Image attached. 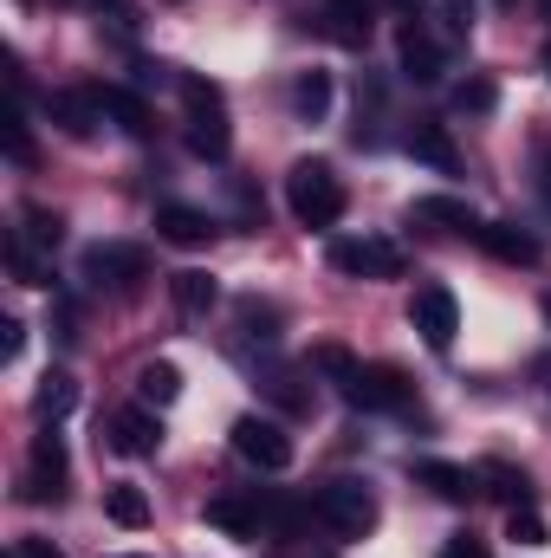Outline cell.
I'll return each mask as SVG.
<instances>
[{
	"label": "cell",
	"instance_id": "cell-42",
	"mask_svg": "<svg viewBox=\"0 0 551 558\" xmlns=\"http://www.w3.org/2000/svg\"><path fill=\"white\" fill-rule=\"evenodd\" d=\"M98 7H105V0H98Z\"/></svg>",
	"mask_w": 551,
	"mask_h": 558
},
{
	"label": "cell",
	"instance_id": "cell-39",
	"mask_svg": "<svg viewBox=\"0 0 551 558\" xmlns=\"http://www.w3.org/2000/svg\"><path fill=\"white\" fill-rule=\"evenodd\" d=\"M539 7H546V20H551V0H539Z\"/></svg>",
	"mask_w": 551,
	"mask_h": 558
},
{
	"label": "cell",
	"instance_id": "cell-16",
	"mask_svg": "<svg viewBox=\"0 0 551 558\" xmlns=\"http://www.w3.org/2000/svg\"><path fill=\"white\" fill-rule=\"evenodd\" d=\"M403 149H409L415 162H428L434 175H454V169H461V149H454V137H448L441 124H415L409 137H403Z\"/></svg>",
	"mask_w": 551,
	"mask_h": 558
},
{
	"label": "cell",
	"instance_id": "cell-14",
	"mask_svg": "<svg viewBox=\"0 0 551 558\" xmlns=\"http://www.w3.org/2000/svg\"><path fill=\"white\" fill-rule=\"evenodd\" d=\"M188 149H195L201 162H228L234 131H228V111H221V105H215V111H188Z\"/></svg>",
	"mask_w": 551,
	"mask_h": 558
},
{
	"label": "cell",
	"instance_id": "cell-25",
	"mask_svg": "<svg viewBox=\"0 0 551 558\" xmlns=\"http://www.w3.org/2000/svg\"><path fill=\"white\" fill-rule=\"evenodd\" d=\"M292 111H298L305 124H318V118L331 111V78H325V72H298V85H292Z\"/></svg>",
	"mask_w": 551,
	"mask_h": 558
},
{
	"label": "cell",
	"instance_id": "cell-5",
	"mask_svg": "<svg viewBox=\"0 0 551 558\" xmlns=\"http://www.w3.org/2000/svg\"><path fill=\"white\" fill-rule=\"evenodd\" d=\"M234 454L254 461L260 474H279V468H292V435L273 416H241L234 422Z\"/></svg>",
	"mask_w": 551,
	"mask_h": 558
},
{
	"label": "cell",
	"instance_id": "cell-37",
	"mask_svg": "<svg viewBox=\"0 0 551 558\" xmlns=\"http://www.w3.org/2000/svg\"><path fill=\"white\" fill-rule=\"evenodd\" d=\"M0 331H7V344H0V351H7V364H13V357H20V351H26V325H20V318H7V325H0Z\"/></svg>",
	"mask_w": 551,
	"mask_h": 558
},
{
	"label": "cell",
	"instance_id": "cell-15",
	"mask_svg": "<svg viewBox=\"0 0 551 558\" xmlns=\"http://www.w3.org/2000/svg\"><path fill=\"white\" fill-rule=\"evenodd\" d=\"M409 221H428V228H448V234H480V215L461 202V195H421L409 208Z\"/></svg>",
	"mask_w": 551,
	"mask_h": 558
},
{
	"label": "cell",
	"instance_id": "cell-21",
	"mask_svg": "<svg viewBox=\"0 0 551 558\" xmlns=\"http://www.w3.org/2000/svg\"><path fill=\"white\" fill-rule=\"evenodd\" d=\"M137 397H143V410H169V403L182 397V371H175V364H143Z\"/></svg>",
	"mask_w": 551,
	"mask_h": 558
},
{
	"label": "cell",
	"instance_id": "cell-27",
	"mask_svg": "<svg viewBox=\"0 0 551 558\" xmlns=\"http://www.w3.org/2000/svg\"><path fill=\"white\" fill-rule=\"evenodd\" d=\"M72 403H78V384H72V377H65V371H52V377H46V384H39V416H65V410H72Z\"/></svg>",
	"mask_w": 551,
	"mask_h": 558
},
{
	"label": "cell",
	"instance_id": "cell-10",
	"mask_svg": "<svg viewBox=\"0 0 551 558\" xmlns=\"http://www.w3.org/2000/svg\"><path fill=\"white\" fill-rule=\"evenodd\" d=\"M111 448L131 454V461L156 454V448H162V422H156V410H118V416H111Z\"/></svg>",
	"mask_w": 551,
	"mask_h": 558
},
{
	"label": "cell",
	"instance_id": "cell-41",
	"mask_svg": "<svg viewBox=\"0 0 551 558\" xmlns=\"http://www.w3.org/2000/svg\"><path fill=\"white\" fill-rule=\"evenodd\" d=\"M546 318H551V299H546Z\"/></svg>",
	"mask_w": 551,
	"mask_h": 558
},
{
	"label": "cell",
	"instance_id": "cell-26",
	"mask_svg": "<svg viewBox=\"0 0 551 558\" xmlns=\"http://www.w3.org/2000/svg\"><path fill=\"white\" fill-rule=\"evenodd\" d=\"M493 105H500V85H493V78H467V85L454 92V111H461V118H487Z\"/></svg>",
	"mask_w": 551,
	"mask_h": 558
},
{
	"label": "cell",
	"instance_id": "cell-29",
	"mask_svg": "<svg viewBox=\"0 0 551 558\" xmlns=\"http://www.w3.org/2000/svg\"><path fill=\"white\" fill-rule=\"evenodd\" d=\"M241 331L247 338H279V305H260V299H241Z\"/></svg>",
	"mask_w": 551,
	"mask_h": 558
},
{
	"label": "cell",
	"instance_id": "cell-6",
	"mask_svg": "<svg viewBox=\"0 0 551 558\" xmlns=\"http://www.w3.org/2000/svg\"><path fill=\"white\" fill-rule=\"evenodd\" d=\"M409 325L421 331V344H428V351H448V344H454V331H461V305H454V292H448V286H415Z\"/></svg>",
	"mask_w": 551,
	"mask_h": 558
},
{
	"label": "cell",
	"instance_id": "cell-31",
	"mask_svg": "<svg viewBox=\"0 0 551 558\" xmlns=\"http://www.w3.org/2000/svg\"><path fill=\"white\" fill-rule=\"evenodd\" d=\"M20 241H26V247H59V215H46V208H26V228H20Z\"/></svg>",
	"mask_w": 551,
	"mask_h": 558
},
{
	"label": "cell",
	"instance_id": "cell-36",
	"mask_svg": "<svg viewBox=\"0 0 551 558\" xmlns=\"http://www.w3.org/2000/svg\"><path fill=\"white\" fill-rule=\"evenodd\" d=\"M441 558H493V553H487V546H480L474 533H454V539L441 546Z\"/></svg>",
	"mask_w": 551,
	"mask_h": 558
},
{
	"label": "cell",
	"instance_id": "cell-22",
	"mask_svg": "<svg viewBox=\"0 0 551 558\" xmlns=\"http://www.w3.org/2000/svg\"><path fill=\"white\" fill-rule=\"evenodd\" d=\"M169 299H175V305H182L188 318H201V312H208V305L221 299V286H215V279L201 274V267H188V274H175V279H169Z\"/></svg>",
	"mask_w": 551,
	"mask_h": 558
},
{
	"label": "cell",
	"instance_id": "cell-34",
	"mask_svg": "<svg viewBox=\"0 0 551 558\" xmlns=\"http://www.w3.org/2000/svg\"><path fill=\"white\" fill-rule=\"evenodd\" d=\"M441 13H448V33H454V39L474 33V0H441Z\"/></svg>",
	"mask_w": 551,
	"mask_h": 558
},
{
	"label": "cell",
	"instance_id": "cell-35",
	"mask_svg": "<svg viewBox=\"0 0 551 558\" xmlns=\"http://www.w3.org/2000/svg\"><path fill=\"white\" fill-rule=\"evenodd\" d=\"M532 175H539V202H546V215H551V137L532 149Z\"/></svg>",
	"mask_w": 551,
	"mask_h": 558
},
{
	"label": "cell",
	"instance_id": "cell-18",
	"mask_svg": "<svg viewBox=\"0 0 551 558\" xmlns=\"http://www.w3.org/2000/svg\"><path fill=\"white\" fill-rule=\"evenodd\" d=\"M415 481L434 487L441 500H474V494H480V474H467V468H454V461H415Z\"/></svg>",
	"mask_w": 551,
	"mask_h": 558
},
{
	"label": "cell",
	"instance_id": "cell-32",
	"mask_svg": "<svg viewBox=\"0 0 551 558\" xmlns=\"http://www.w3.org/2000/svg\"><path fill=\"white\" fill-rule=\"evenodd\" d=\"M0 131H7V156H13V162H33V137H26V118H20V111H7Z\"/></svg>",
	"mask_w": 551,
	"mask_h": 558
},
{
	"label": "cell",
	"instance_id": "cell-9",
	"mask_svg": "<svg viewBox=\"0 0 551 558\" xmlns=\"http://www.w3.org/2000/svg\"><path fill=\"white\" fill-rule=\"evenodd\" d=\"M396 59H403V78H415V85H434L441 72H448V52H441V39L428 33V26H403V39H396Z\"/></svg>",
	"mask_w": 551,
	"mask_h": 558
},
{
	"label": "cell",
	"instance_id": "cell-24",
	"mask_svg": "<svg viewBox=\"0 0 551 558\" xmlns=\"http://www.w3.org/2000/svg\"><path fill=\"white\" fill-rule=\"evenodd\" d=\"M105 513L118 520V526H149V494L143 487H131V481H118V487H105Z\"/></svg>",
	"mask_w": 551,
	"mask_h": 558
},
{
	"label": "cell",
	"instance_id": "cell-38",
	"mask_svg": "<svg viewBox=\"0 0 551 558\" xmlns=\"http://www.w3.org/2000/svg\"><path fill=\"white\" fill-rule=\"evenodd\" d=\"M13 558H65V553H59L52 539H20V546H13Z\"/></svg>",
	"mask_w": 551,
	"mask_h": 558
},
{
	"label": "cell",
	"instance_id": "cell-13",
	"mask_svg": "<svg viewBox=\"0 0 551 558\" xmlns=\"http://www.w3.org/2000/svg\"><path fill=\"white\" fill-rule=\"evenodd\" d=\"M46 111H52V124H59L65 137H91L98 118H105V111H98V92H52Z\"/></svg>",
	"mask_w": 551,
	"mask_h": 558
},
{
	"label": "cell",
	"instance_id": "cell-33",
	"mask_svg": "<svg viewBox=\"0 0 551 558\" xmlns=\"http://www.w3.org/2000/svg\"><path fill=\"white\" fill-rule=\"evenodd\" d=\"M311 364H318V371H325V377H331V384H338V377H344V371H351V364H357V357H351V351H344V344H318V351H311Z\"/></svg>",
	"mask_w": 551,
	"mask_h": 558
},
{
	"label": "cell",
	"instance_id": "cell-23",
	"mask_svg": "<svg viewBox=\"0 0 551 558\" xmlns=\"http://www.w3.org/2000/svg\"><path fill=\"white\" fill-rule=\"evenodd\" d=\"M480 481H487V494H493V500H506V507H532V481H526L519 468L487 461V468H480Z\"/></svg>",
	"mask_w": 551,
	"mask_h": 558
},
{
	"label": "cell",
	"instance_id": "cell-3",
	"mask_svg": "<svg viewBox=\"0 0 551 558\" xmlns=\"http://www.w3.org/2000/svg\"><path fill=\"white\" fill-rule=\"evenodd\" d=\"M338 397L351 403V410H409V384H403V371H390V364H351L344 377H338Z\"/></svg>",
	"mask_w": 551,
	"mask_h": 558
},
{
	"label": "cell",
	"instance_id": "cell-12",
	"mask_svg": "<svg viewBox=\"0 0 551 558\" xmlns=\"http://www.w3.org/2000/svg\"><path fill=\"white\" fill-rule=\"evenodd\" d=\"M480 247L493 260H506V267H539V241L526 228H513V221H480Z\"/></svg>",
	"mask_w": 551,
	"mask_h": 558
},
{
	"label": "cell",
	"instance_id": "cell-2",
	"mask_svg": "<svg viewBox=\"0 0 551 558\" xmlns=\"http://www.w3.org/2000/svg\"><path fill=\"white\" fill-rule=\"evenodd\" d=\"M311 507H318V520H325L331 533H344V539H364V533L377 526V494H370V481H325Z\"/></svg>",
	"mask_w": 551,
	"mask_h": 558
},
{
	"label": "cell",
	"instance_id": "cell-19",
	"mask_svg": "<svg viewBox=\"0 0 551 558\" xmlns=\"http://www.w3.org/2000/svg\"><path fill=\"white\" fill-rule=\"evenodd\" d=\"M46 474H52V481H65V441H59L52 428L33 441V487H26L33 500H46V494H52V487H46ZM52 500H59V494H52Z\"/></svg>",
	"mask_w": 551,
	"mask_h": 558
},
{
	"label": "cell",
	"instance_id": "cell-20",
	"mask_svg": "<svg viewBox=\"0 0 551 558\" xmlns=\"http://www.w3.org/2000/svg\"><path fill=\"white\" fill-rule=\"evenodd\" d=\"M98 111L118 118V131H131V137L149 131V105H143L137 92H124V85H105V92H98Z\"/></svg>",
	"mask_w": 551,
	"mask_h": 558
},
{
	"label": "cell",
	"instance_id": "cell-8",
	"mask_svg": "<svg viewBox=\"0 0 551 558\" xmlns=\"http://www.w3.org/2000/svg\"><path fill=\"white\" fill-rule=\"evenodd\" d=\"M149 274V247H137V241H98L91 254H85V279H111V286H124V279H143Z\"/></svg>",
	"mask_w": 551,
	"mask_h": 558
},
{
	"label": "cell",
	"instance_id": "cell-7",
	"mask_svg": "<svg viewBox=\"0 0 551 558\" xmlns=\"http://www.w3.org/2000/svg\"><path fill=\"white\" fill-rule=\"evenodd\" d=\"M377 33V0H325V39L344 52H364Z\"/></svg>",
	"mask_w": 551,
	"mask_h": 558
},
{
	"label": "cell",
	"instance_id": "cell-11",
	"mask_svg": "<svg viewBox=\"0 0 551 558\" xmlns=\"http://www.w3.org/2000/svg\"><path fill=\"white\" fill-rule=\"evenodd\" d=\"M156 234H162L169 247H208V241H215V221H208L201 208L162 202V208H156Z\"/></svg>",
	"mask_w": 551,
	"mask_h": 558
},
{
	"label": "cell",
	"instance_id": "cell-4",
	"mask_svg": "<svg viewBox=\"0 0 551 558\" xmlns=\"http://www.w3.org/2000/svg\"><path fill=\"white\" fill-rule=\"evenodd\" d=\"M331 267L351 279H396L403 274V247L377 241V234H351V241H331Z\"/></svg>",
	"mask_w": 551,
	"mask_h": 558
},
{
	"label": "cell",
	"instance_id": "cell-17",
	"mask_svg": "<svg viewBox=\"0 0 551 558\" xmlns=\"http://www.w3.org/2000/svg\"><path fill=\"white\" fill-rule=\"evenodd\" d=\"M208 526H221L234 539H260L267 533V500H208Z\"/></svg>",
	"mask_w": 551,
	"mask_h": 558
},
{
	"label": "cell",
	"instance_id": "cell-1",
	"mask_svg": "<svg viewBox=\"0 0 551 558\" xmlns=\"http://www.w3.org/2000/svg\"><path fill=\"white\" fill-rule=\"evenodd\" d=\"M285 208H292L305 228H338V221H344V182H338V169L318 162V156L292 162V175H285Z\"/></svg>",
	"mask_w": 551,
	"mask_h": 558
},
{
	"label": "cell",
	"instance_id": "cell-28",
	"mask_svg": "<svg viewBox=\"0 0 551 558\" xmlns=\"http://www.w3.org/2000/svg\"><path fill=\"white\" fill-rule=\"evenodd\" d=\"M506 539H513V546H551V526L532 507H513V513H506Z\"/></svg>",
	"mask_w": 551,
	"mask_h": 558
},
{
	"label": "cell",
	"instance_id": "cell-40",
	"mask_svg": "<svg viewBox=\"0 0 551 558\" xmlns=\"http://www.w3.org/2000/svg\"><path fill=\"white\" fill-rule=\"evenodd\" d=\"M546 72H551V46H546Z\"/></svg>",
	"mask_w": 551,
	"mask_h": 558
},
{
	"label": "cell",
	"instance_id": "cell-30",
	"mask_svg": "<svg viewBox=\"0 0 551 558\" xmlns=\"http://www.w3.org/2000/svg\"><path fill=\"white\" fill-rule=\"evenodd\" d=\"M7 267H13V279H20V286H46V267L33 260V247H26L20 234L7 241Z\"/></svg>",
	"mask_w": 551,
	"mask_h": 558
}]
</instances>
